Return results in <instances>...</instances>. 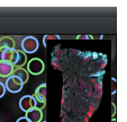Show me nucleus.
Instances as JSON below:
<instances>
[{
  "mask_svg": "<svg viewBox=\"0 0 127 122\" xmlns=\"http://www.w3.org/2000/svg\"><path fill=\"white\" fill-rule=\"evenodd\" d=\"M14 66L9 62H1L0 61V77H9L12 75L14 71Z\"/></svg>",
  "mask_w": 127,
  "mask_h": 122,
  "instance_id": "nucleus-8",
  "label": "nucleus"
},
{
  "mask_svg": "<svg viewBox=\"0 0 127 122\" xmlns=\"http://www.w3.org/2000/svg\"><path fill=\"white\" fill-rule=\"evenodd\" d=\"M43 122H46V121H43Z\"/></svg>",
  "mask_w": 127,
  "mask_h": 122,
  "instance_id": "nucleus-16",
  "label": "nucleus"
},
{
  "mask_svg": "<svg viewBox=\"0 0 127 122\" xmlns=\"http://www.w3.org/2000/svg\"><path fill=\"white\" fill-rule=\"evenodd\" d=\"M6 94V87H5V84H2L1 81H0V98L5 96Z\"/></svg>",
  "mask_w": 127,
  "mask_h": 122,
  "instance_id": "nucleus-13",
  "label": "nucleus"
},
{
  "mask_svg": "<svg viewBox=\"0 0 127 122\" xmlns=\"http://www.w3.org/2000/svg\"><path fill=\"white\" fill-rule=\"evenodd\" d=\"M5 87H6V91L10 92V93H19L20 91L23 89L24 87V84H23V81L20 80L18 77L16 76H9L6 80V84H5Z\"/></svg>",
  "mask_w": 127,
  "mask_h": 122,
  "instance_id": "nucleus-3",
  "label": "nucleus"
},
{
  "mask_svg": "<svg viewBox=\"0 0 127 122\" xmlns=\"http://www.w3.org/2000/svg\"><path fill=\"white\" fill-rule=\"evenodd\" d=\"M47 86H46L45 83L41 84L35 91V94H34V98H35L37 102L39 103H43V104H46V94H47Z\"/></svg>",
  "mask_w": 127,
  "mask_h": 122,
  "instance_id": "nucleus-6",
  "label": "nucleus"
},
{
  "mask_svg": "<svg viewBox=\"0 0 127 122\" xmlns=\"http://www.w3.org/2000/svg\"><path fill=\"white\" fill-rule=\"evenodd\" d=\"M19 108L25 113L28 112L29 110L36 108V100L33 95H25L19 100Z\"/></svg>",
  "mask_w": 127,
  "mask_h": 122,
  "instance_id": "nucleus-5",
  "label": "nucleus"
},
{
  "mask_svg": "<svg viewBox=\"0 0 127 122\" xmlns=\"http://www.w3.org/2000/svg\"><path fill=\"white\" fill-rule=\"evenodd\" d=\"M25 63H27V55L23 51H17L16 61L12 65L14 68H23V66H25Z\"/></svg>",
  "mask_w": 127,
  "mask_h": 122,
  "instance_id": "nucleus-10",
  "label": "nucleus"
},
{
  "mask_svg": "<svg viewBox=\"0 0 127 122\" xmlns=\"http://www.w3.org/2000/svg\"><path fill=\"white\" fill-rule=\"evenodd\" d=\"M16 122H29V121L25 117H22V118H19V119H17Z\"/></svg>",
  "mask_w": 127,
  "mask_h": 122,
  "instance_id": "nucleus-15",
  "label": "nucleus"
},
{
  "mask_svg": "<svg viewBox=\"0 0 127 122\" xmlns=\"http://www.w3.org/2000/svg\"><path fill=\"white\" fill-rule=\"evenodd\" d=\"M27 120L29 122H42L43 120V111L38 110V109H32L28 112H26V115H25Z\"/></svg>",
  "mask_w": 127,
  "mask_h": 122,
  "instance_id": "nucleus-7",
  "label": "nucleus"
},
{
  "mask_svg": "<svg viewBox=\"0 0 127 122\" xmlns=\"http://www.w3.org/2000/svg\"><path fill=\"white\" fill-rule=\"evenodd\" d=\"M17 58V50L16 49H7L0 48V61L1 62H9L14 65Z\"/></svg>",
  "mask_w": 127,
  "mask_h": 122,
  "instance_id": "nucleus-4",
  "label": "nucleus"
},
{
  "mask_svg": "<svg viewBox=\"0 0 127 122\" xmlns=\"http://www.w3.org/2000/svg\"><path fill=\"white\" fill-rule=\"evenodd\" d=\"M12 76H16L23 81V84L27 83L29 78V74L27 72V70L25 68H15L12 71Z\"/></svg>",
  "mask_w": 127,
  "mask_h": 122,
  "instance_id": "nucleus-9",
  "label": "nucleus"
},
{
  "mask_svg": "<svg viewBox=\"0 0 127 122\" xmlns=\"http://www.w3.org/2000/svg\"><path fill=\"white\" fill-rule=\"evenodd\" d=\"M0 48L15 49V41L10 36H3L0 38Z\"/></svg>",
  "mask_w": 127,
  "mask_h": 122,
  "instance_id": "nucleus-11",
  "label": "nucleus"
},
{
  "mask_svg": "<svg viewBox=\"0 0 127 122\" xmlns=\"http://www.w3.org/2000/svg\"><path fill=\"white\" fill-rule=\"evenodd\" d=\"M27 72L32 75H41L43 74V71L45 70V63L43 62V60H41L39 58H34L31 59L27 62Z\"/></svg>",
  "mask_w": 127,
  "mask_h": 122,
  "instance_id": "nucleus-2",
  "label": "nucleus"
},
{
  "mask_svg": "<svg viewBox=\"0 0 127 122\" xmlns=\"http://www.w3.org/2000/svg\"><path fill=\"white\" fill-rule=\"evenodd\" d=\"M92 36H89V35H79L77 36V40H91Z\"/></svg>",
  "mask_w": 127,
  "mask_h": 122,
  "instance_id": "nucleus-14",
  "label": "nucleus"
},
{
  "mask_svg": "<svg viewBox=\"0 0 127 122\" xmlns=\"http://www.w3.org/2000/svg\"><path fill=\"white\" fill-rule=\"evenodd\" d=\"M53 40H60V36H59V35H45V36L43 37L44 46H46V43H47V41H53Z\"/></svg>",
  "mask_w": 127,
  "mask_h": 122,
  "instance_id": "nucleus-12",
  "label": "nucleus"
},
{
  "mask_svg": "<svg viewBox=\"0 0 127 122\" xmlns=\"http://www.w3.org/2000/svg\"><path fill=\"white\" fill-rule=\"evenodd\" d=\"M39 48V42L38 40L34 36H26L25 38L22 40V51L26 54H31V53H35Z\"/></svg>",
  "mask_w": 127,
  "mask_h": 122,
  "instance_id": "nucleus-1",
  "label": "nucleus"
}]
</instances>
